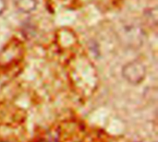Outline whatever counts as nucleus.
Returning <instances> with one entry per match:
<instances>
[{
	"label": "nucleus",
	"mask_w": 158,
	"mask_h": 142,
	"mask_svg": "<svg viewBox=\"0 0 158 142\" xmlns=\"http://www.w3.org/2000/svg\"><path fill=\"white\" fill-rule=\"evenodd\" d=\"M122 75L128 82L134 85L139 84L145 78L146 68L142 62L134 60L123 67Z\"/></svg>",
	"instance_id": "nucleus-1"
},
{
	"label": "nucleus",
	"mask_w": 158,
	"mask_h": 142,
	"mask_svg": "<svg viewBox=\"0 0 158 142\" xmlns=\"http://www.w3.org/2000/svg\"><path fill=\"white\" fill-rule=\"evenodd\" d=\"M17 8L22 13H31L37 6L36 0H16Z\"/></svg>",
	"instance_id": "nucleus-2"
},
{
	"label": "nucleus",
	"mask_w": 158,
	"mask_h": 142,
	"mask_svg": "<svg viewBox=\"0 0 158 142\" xmlns=\"http://www.w3.org/2000/svg\"><path fill=\"white\" fill-rule=\"evenodd\" d=\"M145 18L148 20V22L150 24L156 25V23H157V10H156V8L148 9L145 12Z\"/></svg>",
	"instance_id": "nucleus-3"
},
{
	"label": "nucleus",
	"mask_w": 158,
	"mask_h": 142,
	"mask_svg": "<svg viewBox=\"0 0 158 142\" xmlns=\"http://www.w3.org/2000/svg\"><path fill=\"white\" fill-rule=\"evenodd\" d=\"M6 7V0H0V15L5 11Z\"/></svg>",
	"instance_id": "nucleus-4"
}]
</instances>
